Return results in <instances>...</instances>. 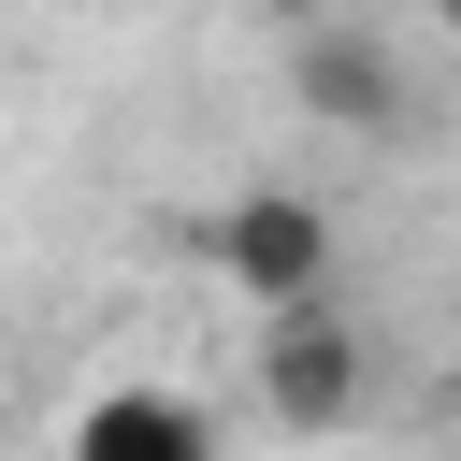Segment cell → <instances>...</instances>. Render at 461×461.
Instances as JSON below:
<instances>
[{"label": "cell", "instance_id": "obj_2", "mask_svg": "<svg viewBox=\"0 0 461 461\" xmlns=\"http://www.w3.org/2000/svg\"><path fill=\"white\" fill-rule=\"evenodd\" d=\"M245 375H259V418L274 432H346L360 403H375V346H360V317L317 288V303H274L259 317V346H245Z\"/></svg>", "mask_w": 461, "mask_h": 461}, {"label": "cell", "instance_id": "obj_4", "mask_svg": "<svg viewBox=\"0 0 461 461\" xmlns=\"http://www.w3.org/2000/svg\"><path fill=\"white\" fill-rule=\"evenodd\" d=\"M58 461H216V418L187 389H86Z\"/></svg>", "mask_w": 461, "mask_h": 461}, {"label": "cell", "instance_id": "obj_7", "mask_svg": "<svg viewBox=\"0 0 461 461\" xmlns=\"http://www.w3.org/2000/svg\"><path fill=\"white\" fill-rule=\"evenodd\" d=\"M447 418H461V375H447Z\"/></svg>", "mask_w": 461, "mask_h": 461}, {"label": "cell", "instance_id": "obj_5", "mask_svg": "<svg viewBox=\"0 0 461 461\" xmlns=\"http://www.w3.org/2000/svg\"><path fill=\"white\" fill-rule=\"evenodd\" d=\"M245 14H259V29H274V43H288V29H317V14H331V0H245Z\"/></svg>", "mask_w": 461, "mask_h": 461}, {"label": "cell", "instance_id": "obj_6", "mask_svg": "<svg viewBox=\"0 0 461 461\" xmlns=\"http://www.w3.org/2000/svg\"><path fill=\"white\" fill-rule=\"evenodd\" d=\"M432 29H461V0H432Z\"/></svg>", "mask_w": 461, "mask_h": 461}, {"label": "cell", "instance_id": "obj_3", "mask_svg": "<svg viewBox=\"0 0 461 461\" xmlns=\"http://www.w3.org/2000/svg\"><path fill=\"white\" fill-rule=\"evenodd\" d=\"M288 86H303V115H331V130H360V144H403V130H418V72H403L375 29H346V14L288 29Z\"/></svg>", "mask_w": 461, "mask_h": 461}, {"label": "cell", "instance_id": "obj_1", "mask_svg": "<svg viewBox=\"0 0 461 461\" xmlns=\"http://www.w3.org/2000/svg\"><path fill=\"white\" fill-rule=\"evenodd\" d=\"M187 245H202V274H216L230 303H259V317H274V303H317L331 259H346V230H331L317 187H230Z\"/></svg>", "mask_w": 461, "mask_h": 461}]
</instances>
